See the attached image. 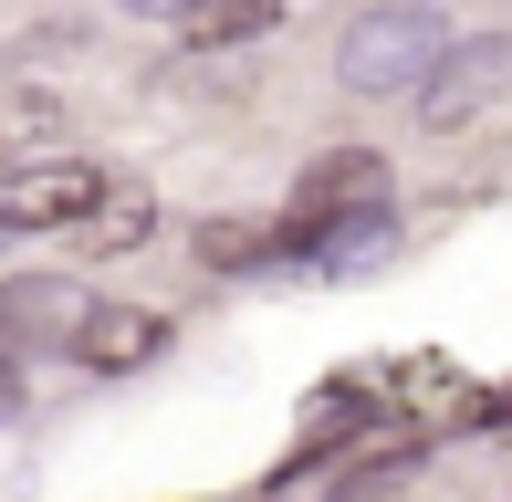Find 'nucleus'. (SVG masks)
Wrapping results in <instances>:
<instances>
[{"label": "nucleus", "mask_w": 512, "mask_h": 502, "mask_svg": "<svg viewBox=\"0 0 512 502\" xmlns=\"http://www.w3.org/2000/svg\"><path fill=\"white\" fill-rule=\"evenodd\" d=\"M366 210H387V157L377 147H335V157H314V178L293 189V210H283V251H314L335 220H366Z\"/></svg>", "instance_id": "f03ea898"}, {"label": "nucleus", "mask_w": 512, "mask_h": 502, "mask_svg": "<svg viewBox=\"0 0 512 502\" xmlns=\"http://www.w3.org/2000/svg\"><path fill=\"white\" fill-rule=\"evenodd\" d=\"M157 346H168V314H147V304H84V325H74L84 377H136Z\"/></svg>", "instance_id": "39448f33"}, {"label": "nucleus", "mask_w": 512, "mask_h": 502, "mask_svg": "<svg viewBox=\"0 0 512 502\" xmlns=\"http://www.w3.org/2000/svg\"><path fill=\"white\" fill-rule=\"evenodd\" d=\"M105 189L115 168H95V157H32V168L0 178V231H74Z\"/></svg>", "instance_id": "20e7f679"}, {"label": "nucleus", "mask_w": 512, "mask_h": 502, "mask_svg": "<svg viewBox=\"0 0 512 502\" xmlns=\"http://www.w3.org/2000/svg\"><path fill=\"white\" fill-rule=\"evenodd\" d=\"M272 251V231H251V220H199V262L209 272H251Z\"/></svg>", "instance_id": "9d476101"}, {"label": "nucleus", "mask_w": 512, "mask_h": 502, "mask_svg": "<svg viewBox=\"0 0 512 502\" xmlns=\"http://www.w3.org/2000/svg\"><path fill=\"white\" fill-rule=\"evenodd\" d=\"M115 11H136V21H189L199 0H115Z\"/></svg>", "instance_id": "9b49d317"}, {"label": "nucleus", "mask_w": 512, "mask_h": 502, "mask_svg": "<svg viewBox=\"0 0 512 502\" xmlns=\"http://www.w3.org/2000/svg\"><path fill=\"white\" fill-rule=\"evenodd\" d=\"M439 53H450V21L429 0H377L335 32V84L345 95H418Z\"/></svg>", "instance_id": "f257e3e1"}, {"label": "nucleus", "mask_w": 512, "mask_h": 502, "mask_svg": "<svg viewBox=\"0 0 512 502\" xmlns=\"http://www.w3.org/2000/svg\"><path fill=\"white\" fill-rule=\"evenodd\" d=\"M74 325H84V283H63V272L0 283V356L11 346H74Z\"/></svg>", "instance_id": "423d86ee"}, {"label": "nucleus", "mask_w": 512, "mask_h": 502, "mask_svg": "<svg viewBox=\"0 0 512 502\" xmlns=\"http://www.w3.org/2000/svg\"><path fill=\"white\" fill-rule=\"evenodd\" d=\"M42 136H63V95H0V157L42 147Z\"/></svg>", "instance_id": "1a4fd4ad"}, {"label": "nucleus", "mask_w": 512, "mask_h": 502, "mask_svg": "<svg viewBox=\"0 0 512 502\" xmlns=\"http://www.w3.org/2000/svg\"><path fill=\"white\" fill-rule=\"evenodd\" d=\"M11 408H21V377H11V356H0V419H11Z\"/></svg>", "instance_id": "f8f14e48"}, {"label": "nucleus", "mask_w": 512, "mask_h": 502, "mask_svg": "<svg viewBox=\"0 0 512 502\" xmlns=\"http://www.w3.org/2000/svg\"><path fill=\"white\" fill-rule=\"evenodd\" d=\"M502 84H512V42H502V32L450 42V53L429 63V84H418V126H429V136H460L471 116H492Z\"/></svg>", "instance_id": "7ed1b4c3"}, {"label": "nucleus", "mask_w": 512, "mask_h": 502, "mask_svg": "<svg viewBox=\"0 0 512 502\" xmlns=\"http://www.w3.org/2000/svg\"><path fill=\"white\" fill-rule=\"evenodd\" d=\"M147 231H157V199L136 189V178H115V189L95 199V210L74 220V251H84V262H115V251H136Z\"/></svg>", "instance_id": "0eeeda50"}, {"label": "nucleus", "mask_w": 512, "mask_h": 502, "mask_svg": "<svg viewBox=\"0 0 512 502\" xmlns=\"http://www.w3.org/2000/svg\"><path fill=\"white\" fill-rule=\"evenodd\" d=\"M272 21H283V0H199V11L178 21V32H189L199 53H220V42H251V32H272Z\"/></svg>", "instance_id": "6e6552de"}]
</instances>
